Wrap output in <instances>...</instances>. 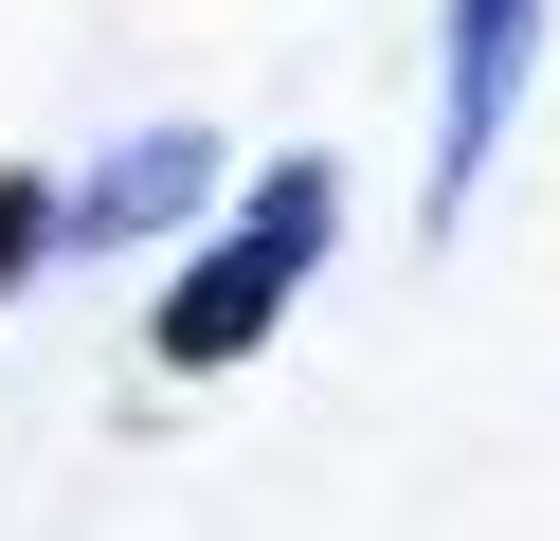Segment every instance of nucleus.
I'll return each instance as SVG.
<instances>
[{
    "mask_svg": "<svg viewBox=\"0 0 560 541\" xmlns=\"http://www.w3.org/2000/svg\"><path fill=\"white\" fill-rule=\"evenodd\" d=\"M326 235H343V180H326V163H271L254 199L218 216V252H199V271L163 289V307H145V343L182 361V379H218V361H254L271 325H290V289L326 271Z\"/></svg>",
    "mask_w": 560,
    "mask_h": 541,
    "instance_id": "f257e3e1",
    "label": "nucleus"
},
{
    "mask_svg": "<svg viewBox=\"0 0 560 541\" xmlns=\"http://www.w3.org/2000/svg\"><path fill=\"white\" fill-rule=\"evenodd\" d=\"M524 55H542V0H452V91H434V216L488 180V144H506V108H524Z\"/></svg>",
    "mask_w": 560,
    "mask_h": 541,
    "instance_id": "f03ea898",
    "label": "nucleus"
},
{
    "mask_svg": "<svg viewBox=\"0 0 560 541\" xmlns=\"http://www.w3.org/2000/svg\"><path fill=\"white\" fill-rule=\"evenodd\" d=\"M199 199H218V144H199V127H127L109 163L55 199V235H73V252H127V235H182Z\"/></svg>",
    "mask_w": 560,
    "mask_h": 541,
    "instance_id": "7ed1b4c3",
    "label": "nucleus"
},
{
    "mask_svg": "<svg viewBox=\"0 0 560 541\" xmlns=\"http://www.w3.org/2000/svg\"><path fill=\"white\" fill-rule=\"evenodd\" d=\"M37 252H55V199H37V180H0V289L37 271Z\"/></svg>",
    "mask_w": 560,
    "mask_h": 541,
    "instance_id": "20e7f679",
    "label": "nucleus"
}]
</instances>
